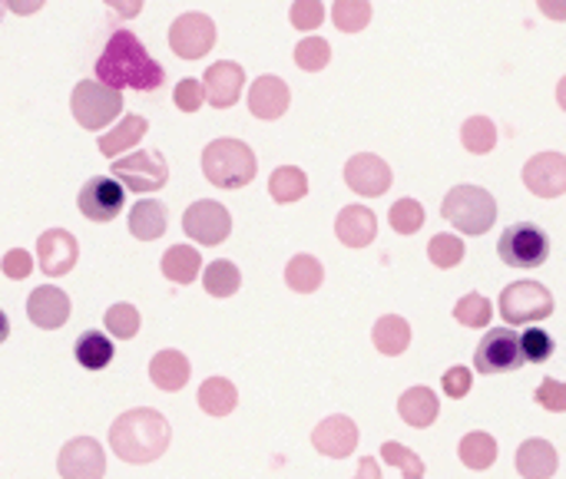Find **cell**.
<instances>
[{
    "mask_svg": "<svg viewBox=\"0 0 566 479\" xmlns=\"http://www.w3.org/2000/svg\"><path fill=\"white\" fill-rule=\"evenodd\" d=\"M388 219H391V228H395L398 235H415V232H421V225H424V209H421L418 199H401V202L391 205Z\"/></svg>",
    "mask_w": 566,
    "mask_h": 479,
    "instance_id": "obj_42",
    "label": "cell"
},
{
    "mask_svg": "<svg viewBox=\"0 0 566 479\" xmlns=\"http://www.w3.org/2000/svg\"><path fill=\"white\" fill-rule=\"evenodd\" d=\"M202 86H206V99L209 106L216 109H229L239 103L242 96V86H245V70L232 60H222V63H212L202 76Z\"/></svg>",
    "mask_w": 566,
    "mask_h": 479,
    "instance_id": "obj_18",
    "label": "cell"
},
{
    "mask_svg": "<svg viewBox=\"0 0 566 479\" xmlns=\"http://www.w3.org/2000/svg\"><path fill=\"white\" fill-rule=\"evenodd\" d=\"M182 232L196 242V245H222L232 235V215L222 202L212 199H199L186 209L182 215Z\"/></svg>",
    "mask_w": 566,
    "mask_h": 479,
    "instance_id": "obj_11",
    "label": "cell"
},
{
    "mask_svg": "<svg viewBox=\"0 0 566 479\" xmlns=\"http://www.w3.org/2000/svg\"><path fill=\"white\" fill-rule=\"evenodd\" d=\"M56 470L63 479H103L106 477V457L99 440L93 437H76L70 440L60 457H56Z\"/></svg>",
    "mask_w": 566,
    "mask_h": 479,
    "instance_id": "obj_13",
    "label": "cell"
},
{
    "mask_svg": "<svg viewBox=\"0 0 566 479\" xmlns=\"http://www.w3.org/2000/svg\"><path fill=\"white\" fill-rule=\"evenodd\" d=\"M355 479H381V467H378V460H375V457H361V464H358V477Z\"/></svg>",
    "mask_w": 566,
    "mask_h": 479,
    "instance_id": "obj_49",
    "label": "cell"
},
{
    "mask_svg": "<svg viewBox=\"0 0 566 479\" xmlns=\"http://www.w3.org/2000/svg\"><path fill=\"white\" fill-rule=\"evenodd\" d=\"M554 315V295L541 281H514L501 291V318L507 324H537Z\"/></svg>",
    "mask_w": 566,
    "mask_h": 479,
    "instance_id": "obj_7",
    "label": "cell"
},
{
    "mask_svg": "<svg viewBox=\"0 0 566 479\" xmlns=\"http://www.w3.org/2000/svg\"><path fill=\"white\" fill-rule=\"evenodd\" d=\"M106 324V334L109 338H119V341H129L139 334V311L133 305H113L103 318Z\"/></svg>",
    "mask_w": 566,
    "mask_h": 479,
    "instance_id": "obj_40",
    "label": "cell"
},
{
    "mask_svg": "<svg viewBox=\"0 0 566 479\" xmlns=\"http://www.w3.org/2000/svg\"><path fill=\"white\" fill-rule=\"evenodd\" d=\"M163 275L176 285H192L202 272V258L192 245H172L166 255H163Z\"/></svg>",
    "mask_w": 566,
    "mask_h": 479,
    "instance_id": "obj_29",
    "label": "cell"
},
{
    "mask_svg": "<svg viewBox=\"0 0 566 479\" xmlns=\"http://www.w3.org/2000/svg\"><path fill=\"white\" fill-rule=\"evenodd\" d=\"M7 338H10V321H7V315L0 311V344H3Z\"/></svg>",
    "mask_w": 566,
    "mask_h": 479,
    "instance_id": "obj_51",
    "label": "cell"
},
{
    "mask_svg": "<svg viewBox=\"0 0 566 479\" xmlns=\"http://www.w3.org/2000/svg\"><path fill=\"white\" fill-rule=\"evenodd\" d=\"M239 404V391L229 377H209L199 387V407L209 417H229Z\"/></svg>",
    "mask_w": 566,
    "mask_h": 479,
    "instance_id": "obj_28",
    "label": "cell"
},
{
    "mask_svg": "<svg viewBox=\"0 0 566 479\" xmlns=\"http://www.w3.org/2000/svg\"><path fill=\"white\" fill-rule=\"evenodd\" d=\"M269 195L279 202V205H289V202H298L308 195V175L298 169V166H279L269 179Z\"/></svg>",
    "mask_w": 566,
    "mask_h": 479,
    "instance_id": "obj_32",
    "label": "cell"
},
{
    "mask_svg": "<svg viewBox=\"0 0 566 479\" xmlns=\"http://www.w3.org/2000/svg\"><path fill=\"white\" fill-rule=\"evenodd\" d=\"M497 255L511 268H541L551 258V238L541 225L534 222H514L504 228L497 242Z\"/></svg>",
    "mask_w": 566,
    "mask_h": 479,
    "instance_id": "obj_6",
    "label": "cell"
},
{
    "mask_svg": "<svg viewBox=\"0 0 566 479\" xmlns=\"http://www.w3.org/2000/svg\"><path fill=\"white\" fill-rule=\"evenodd\" d=\"M328 60H332V46H328V40H322V36H305V40L295 46V63H298V70L318 73V70L328 66Z\"/></svg>",
    "mask_w": 566,
    "mask_h": 479,
    "instance_id": "obj_41",
    "label": "cell"
},
{
    "mask_svg": "<svg viewBox=\"0 0 566 479\" xmlns=\"http://www.w3.org/2000/svg\"><path fill=\"white\" fill-rule=\"evenodd\" d=\"M371 341H375V348H378L385 358H398V354H405L408 344H411V324H408L401 315H385V318L375 321Z\"/></svg>",
    "mask_w": 566,
    "mask_h": 479,
    "instance_id": "obj_26",
    "label": "cell"
},
{
    "mask_svg": "<svg viewBox=\"0 0 566 479\" xmlns=\"http://www.w3.org/2000/svg\"><path fill=\"white\" fill-rule=\"evenodd\" d=\"M391 166L375 156V152H358L345 162V182L352 192L365 195V199H375V195H385L391 189Z\"/></svg>",
    "mask_w": 566,
    "mask_h": 479,
    "instance_id": "obj_14",
    "label": "cell"
},
{
    "mask_svg": "<svg viewBox=\"0 0 566 479\" xmlns=\"http://www.w3.org/2000/svg\"><path fill=\"white\" fill-rule=\"evenodd\" d=\"M541 10L554 20H566V3H560V0H541Z\"/></svg>",
    "mask_w": 566,
    "mask_h": 479,
    "instance_id": "obj_50",
    "label": "cell"
},
{
    "mask_svg": "<svg viewBox=\"0 0 566 479\" xmlns=\"http://www.w3.org/2000/svg\"><path fill=\"white\" fill-rule=\"evenodd\" d=\"M378 457H381V464H388V467L401 470L405 479H424V464H421V457H418L415 450H408L405 444L388 440V444H381Z\"/></svg>",
    "mask_w": 566,
    "mask_h": 479,
    "instance_id": "obj_37",
    "label": "cell"
},
{
    "mask_svg": "<svg viewBox=\"0 0 566 479\" xmlns=\"http://www.w3.org/2000/svg\"><path fill=\"white\" fill-rule=\"evenodd\" d=\"M189 374H192V368H189V361H186V354L182 351H159L153 361H149V381L159 387V391H166V394H176V391H182L186 384H189Z\"/></svg>",
    "mask_w": 566,
    "mask_h": 479,
    "instance_id": "obj_24",
    "label": "cell"
},
{
    "mask_svg": "<svg viewBox=\"0 0 566 479\" xmlns=\"http://www.w3.org/2000/svg\"><path fill=\"white\" fill-rule=\"evenodd\" d=\"M259 172L255 152L242 139H212L202 149V175L216 189H245Z\"/></svg>",
    "mask_w": 566,
    "mask_h": 479,
    "instance_id": "obj_3",
    "label": "cell"
},
{
    "mask_svg": "<svg viewBox=\"0 0 566 479\" xmlns=\"http://www.w3.org/2000/svg\"><path fill=\"white\" fill-rule=\"evenodd\" d=\"M464 242L458 238V235H434L431 242H428V258L438 265V268H458L461 262H464Z\"/></svg>",
    "mask_w": 566,
    "mask_h": 479,
    "instance_id": "obj_39",
    "label": "cell"
},
{
    "mask_svg": "<svg viewBox=\"0 0 566 479\" xmlns=\"http://www.w3.org/2000/svg\"><path fill=\"white\" fill-rule=\"evenodd\" d=\"M521 348H524L527 364H547L554 358V338L544 328H527L521 334Z\"/></svg>",
    "mask_w": 566,
    "mask_h": 479,
    "instance_id": "obj_43",
    "label": "cell"
},
{
    "mask_svg": "<svg viewBox=\"0 0 566 479\" xmlns=\"http://www.w3.org/2000/svg\"><path fill=\"white\" fill-rule=\"evenodd\" d=\"M557 103H560V109L566 113V76L557 83Z\"/></svg>",
    "mask_w": 566,
    "mask_h": 479,
    "instance_id": "obj_52",
    "label": "cell"
},
{
    "mask_svg": "<svg viewBox=\"0 0 566 479\" xmlns=\"http://www.w3.org/2000/svg\"><path fill=\"white\" fill-rule=\"evenodd\" d=\"M458 457H461V464L468 467V470H491L494 464H497V440L491 437V434H481V430H474V434H468L464 440H461V447H458Z\"/></svg>",
    "mask_w": 566,
    "mask_h": 479,
    "instance_id": "obj_33",
    "label": "cell"
},
{
    "mask_svg": "<svg viewBox=\"0 0 566 479\" xmlns=\"http://www.w3.org/2000/svg\"><path fill=\"white\" fill-rule=\"evenodd\" d=\"M441 215L461 228V235H484L497 222V199L481 185H454L444 195Z\"/></svg>",
    "mask_w": 566,
    "mask_h": 479,
    "instance_id": "obj_4",
    "label": "cell"
},
{
    "mask_svg": "<svg viewBox=\"0 0 566 479\" xmlns=\"http://www.w3.org/2000/svg\"><path fill=\"white\" fill-rule=\"evenodd\" d=\"M325 281V265L315 258V255H295L289 265H285V285L298 295H312L318 291Z\"/></svg>",
    "mask_w": 566,
    "mask_h": 479,
    "instance_id": "obj_30",
    "label": "cell"
},
{
    "mask_svg": "<svg viewBox=\"0 0 566 479\" xmlns=\"http://www.w3.org/2000/svg\"><path fill=\"white\" fill-rule=\"evenodd\" d=\"M172 103H176L182 113H199V106L206 103V86H202V79H192V76L179 79V86H176V93H172Z\"/></svg>",
    "mask_w": 566,
    "mask_h": 479,
    "instance_id": "obj_44",
    "label": "cell"
},
{
    "mask_svg": "<svg viewBox=\"0 0 566 479\" xmlns=\"http://www.w3.org/2000/svg\"><path fill=\"white\" fill-rule=\"evenodd\" d=\"M80 258V242L66 228H50L36 238V262L46 278L70 275Z\"/></svg>",
    "mask_w": 566,
    "mask_h": 479,
    "instance_id": "obj_15",
    "label": "cell"
},
{
    "mask_svg": "<svg viewBox=\"0 0 566 479\" xmlns=\"http://www.w3.org/2000/svg\"><path fill=\"white\" fill-rule=\"evenodd\" d=\"M0 272H3L7 278H13V281L30 278V275H33V258H30V252L10 248V252L3 255V262H0Z\"/></svg>",
    "mask_w": 566,
    "mask_h": 479,
    "instance_id": "obj_47",
    "label": "cell"
},
{
    "mask_svg": "<svg viewBox=\"0 0 566 479\" xmlns=\"http://www.w3.org/2000/svg\"><path fill=\"white\" fill-rule=\"evenodd\" d=\"M10 7H13L17 13H23V10H36L40 3H10Z\"/></svg>",
    "mask_w": 566,
    "mask_h": 479,
    "instance_id": "obj_53",
    "label": "cell"
},
{
    "mask_svg": "<svg viewBox=\"0 0 566 479\" xmlns=\"http://www.w3.org/2000/svg\"><path fill=\"white\" fill-rule=\"evenodd\" d=\"M398 414L408 427L428 430L441 414V401L431 387H411L398 397Z\"/></svg>",
    "mask_w": 566,
    "mask_h": 479,
    "instance_id": "obj_25",
    "label": "cell"
},
{
    "mask_svg": "<svg viewBox=\"0 0 566 479\" xmlns=\"http://www.w3.org/2000/svg\"><path fill=\"white\" fill-rule=\"evenodd\" d=\"M292 26L295 30H315V26H322V20H325V3H318V0H298V3H292Z\"/></svg>",
    "mask_w": 566,
    "mask_h": 479,
    "instance_id": "obj_46",
    "label": "cell"
},
{
    "mask_svg": "<svg viewBox=\"0 0 566 479\" xmlns=\"http://www.w3.org/2000/svg\"><path fill=\"white\" fill-rule=\"evenodd\" d=\"M524 185L541 199H557L566 192V156L564 152H537L524 166Z\"/></svg>",
    "mask_w": 566,
    "mask_h": 479,
    "instance_id": "obj_17",
    "label": "cell"
},
{
    "mask_svg": "<svg viewBox=\"0 0 566 479\" xmlns=\"http://www.w3.org/2000/svg\"><path fill=\"white\" fill-rule=\"evenodd\" d=\"M491 315H494L491 301H488L484 295H478V291L464 295V298L454 305V318H458V324H464V328H488V324H491Z\"/></svg>",
    "mask_w": 566,
    "mask_h": 479,
    "instance_id": "obj_38",
    "label": "cell"
},
{
    "mask_svg": "<svg viewBox=\"0 0 566 479\" xmlns=\"http://www.w3.org/2000/svg\"><path fill=\"white\" fill-rule=\"evenodd\" d=\"M332 20L342 33H358L371 20V3L368 0H338V3H332Z\"/></svg>",
    "mask_w": 566,
    "mask_h": 479,
    "instance_id": "obj_36",
    "label": "cell"
},
{
    "mask_svg": "<svg viewBox=\"0 0 566 479\" xmlns=\"http://www.w3.org/2000/svg\"><path fill=\"white\" fill-rule=\"evenodd\" d=\"M335 235H338V242L348 245V248H365V245H371L375 235H378V219H375V212L365 209V205H345V209L338 212V219H335Z\"/></svg>",
    "mask_w": 566,
    "mask_h": 479,
    "instance_id": "obj_21",
    "label": "cell"
},
{
    "mask_svg": "<svg viewBox=\"0 0 566 479\" xmlns=\"http://www.w3.org/2000/svg\"><path fill=\"white\" fill-rule=\"evenodd\" d=\"M534 401L551 411V414H566V384L557 377H547L537 391H534Z\"/></svg>",
    "mask_w": 566,
    "mask_h": 479,
    "instance_id": "obj_45",
    "label": "cell"
},
{
    "mask_svg": "<svg viewBox=\"0 0 566 479\" xmlns=\"http://www.w3.org/2000/svg\"><path fill=\"white\" fill-rule=\"evenodd\" d=\"M149 123L143 116H123L119 126H113L109 132H103L99 139V152L109 156V159H123L126 149H133L143 136H146Z\"/></svg>",
    "mask_w": 566,
    "mask_h": 479,
    "instance_id": "obj_27",
    "label": "cell"
},
{
    "mask_svg": "<svg viewBox=\"0 0 566 479\" xmlns=\"http://www.w3.org/2000/svg\"><path fill=\"white\" fill-rule=\"evenodd\" d=\"M126 225H129V235H133V238H139V242H156V238L166 232V225H169V209H166L159 199H139V202L129 209Z\"/></svg>",
    "mask_w": 566,
    "mask_h": 479,
    "instance_id": "obj_23",
    "label": "cell"
},
{
    "mask_svg": "<svg viewBox=\"0 0 566 479\" xmlns=\"http://www.w3.org/2000/svg\"><path fill=\"white\" fill-rule=\"evenodd\" d=\"M70 113L83 129L96 132L123 113V93L113 86H103L99 79H80L70 96Z\"/></svg>",
    "mask_w": 566,
    "mask_h": 479,
    "instance_id": "obj_5",
    "label": "cell"
},
{
    "mask_svg": "<svg viewBox=\"0 0 566 479\" xmlns=\"http://www.w3.org/2000/svg\"><path fill=\"white\" fill-rule=\"evenodd\" d=\"M441 387H444V394H448L451 401H461V397H468V394H471L474 377H471V371H468V368H451V371L441 377Z\"/></svg>",
    "mask_w": 566,
    "mask_h": 479,
    "instance_id": "obj_48",
    "label": "cell"
},
{
    "mask_svg": "<svg viewBox=\"0 0 566 479\" xmlns=\"http://www.w3.org/2000/svg\"><path fill=\"white\" fill-rule=\"evenodd\" d=\"M461 142H464L468 152L488 156V152L497 146V126H494V119H488V116H471V119L461 126Z\"/></svg>",
    "mask_w": 566,
    "mask_h": 479,
    "instance_id": "obj_35",
    "label": "cell"
},
{
    "mask_svg": "<svg viewBox=\"0 0 566 479\" xmlns=\"http://www.w3.org/2000/svg\"><path fill=\"white\" fill-rule=\"evenodd\" d=\"M289 103H292L289 83L279 79V76H259L249 86V113L259 116V119H279V116H285L289 113Z\"/></svg>",
    "mask_w": 566,
    "mask_h": 479,
    "instance_id": "obj_20",
    "label": "cell"
},
{
    "mask_svg": "<svg viewBox=\"0 0 566 479\" xmlns=\"http://www.w3.org/2000/svg\"><path fill=\"white\" fill-rule=\"evenodd\" d=\"M96 79L103 86L113 89H139V93H153L166 83V70L146 53V46L139 43L136 33L129 30H116L109 36V43L103 46L99 60H96Z\"/></svg>",
    "mask_w": 566,
    "mask_h": 479,
    "instance_id": "obj_1",
    "label": "cell"
},
{
    "mask_svg": "<svg viewBox=\"0 0 566 479\" xmlns=\"http://www.w3.org/2000/svg\"><path fill=\"white\" fill-rule=\"evenodd\" d=\"M80 212L90 222H113L123 205H126V189L113 179V175H93L83 189H80Z\"/></svg>",
    "mask_w": 566,
    "mask_h": 479,
    "instance_id": "obj_12",
    "label": "cell"
},
{
    "mask_svg": "<svg viewBox=\"0 0 566 479\" xmlns=\"http://www.w3.org/2000/svg\"><path fill=\"white\" fill-rule=\"evenodd\" d=\"M524 348H521V334L514 328H491L484 334V341L474 351V368L488 377L494 374H511L517 368H524Z\"/></svg>",
    "mask_w": 566,
    "mask_h": 479,
    "instance_id": "obj_9",
    "label": "cell"
},
{
    "mask_svg": "<svg viewBox=\"0 0 566 479\" xmlns=\"http://www.w3.org/2000/svg\"><path fill=\"white\" fill-rule=\"evenodd\" d=\"M113 179L129 192H159L169 182V166L163 152L139 149L113 162Z\"/></svg>",
    "mask_w": 566,
    "mask_h": 479,
    "instance_id": "obj_8",
    "label": "cell"
},
{
    "mask_svg": "<svg viewBox=\"0 0 566 479\" xmlns=\"http://www.w3.org/2000/svg\"><path fill=\"white\" fill-rule=\"evenodd\" d=\"M169 440H172V427L153 407H133L119 414L109 427V450L123 464H136V467L159 460L169 450Z\"/></svg>",
    "mask_w": 566,
    "mask_h": 479,
    "instance_id": "obj_2",
    "label": "cell"
},
{
    "mask_svg": "<svg viewBox=\"0 0 566 479\" xmlns=\"http://www.w3.org/2000/svg\"><path fill=\"white\" fill-rule=\"evenodd\" d=\"M202 285H206V291H209L212 298H232V295L239 291V285H242V272H239L232 262L219 258V262H212V265L202 272Z\"/></svg>",
    "mask_w": 566,
    "mask_h": 479,
    "instance_id": "obj_34",
    "label": "cell"
},
{
    "mask_svg": "<svg viewBox=\"0 0 566 479\" xmlns=\"http://www.w3.org/2000/svg\"><path fill=\"white\" fill-rule=\"evenodd\" d=\"M560 467V457L551 440H524L517 450V473L524 479H551Z\"/></svg>",
    "mask_w": 566,
    "mask_h": 479,
    "instance_id": "obj_22",
    "label": "cell"
},
{
    "mask_svg": "<svg viewBox=\"0 0 566 479\" xmlns=\"http://www.w3.org/2000/svg\"><path fill=\"white\" fill-rule=\"evenodd\" d=\"M27 315L36 328L56 331L70 321V298H66V291H60L53 285H40L27 298Z\"/></svg>",
    "mask_w": 566,
    "mask_h": 479,
    "instance_id": "obj_19",
    "label": "cell"
},
{
    "mask_svg": "<svg viewBox=\"0 0 566 479\" xmlns=\"http://www.w3.org/2000/svg\"><path fill=\"white\" fill-rule=\"evenodd\" d=\"M169 46L179 60H202L216 46V23L212 17L189 10L172 20L169 26Z\"/></svg>",
    "mask_w": 566,
    "mask_h": 479,
    "instance_id": "obj_10",
    "label": "cell"
},
{
    "mask_svg": "<svg viewBox=\"0 0 566 479\" xmlns=\"http://www.w3.org/2000/svg\"><path fill=\"white\" fill-rule=\"evenodd\" d=\"M113 341L103 334V331H86V334H80V341L73 344V358H76V364L80 368H86V371H103L109 361H113Z\"/></svg>",
    "mask_w": 566,
    "mask_h": 479,
    "instance_id": "obj_31",
    "label": "cell"
},
{
    "mask_svg": "<svg viewBox=\"0 0 566 479\" xmlns=\"http://www.w3.org/2000/svg\"><path fill=\"white\" fill-rule=\"evenodd\" d=\"M361 434H358V424L345 414H335V417H325L315 430H312V447L322 454V457H332V460H345L355 454Z\"/></svg>",
    "mask_w": 566,
    "mask_h": 479,
    "instance_id": "obj_16",
    "label": "cell"
}]
</instances>
